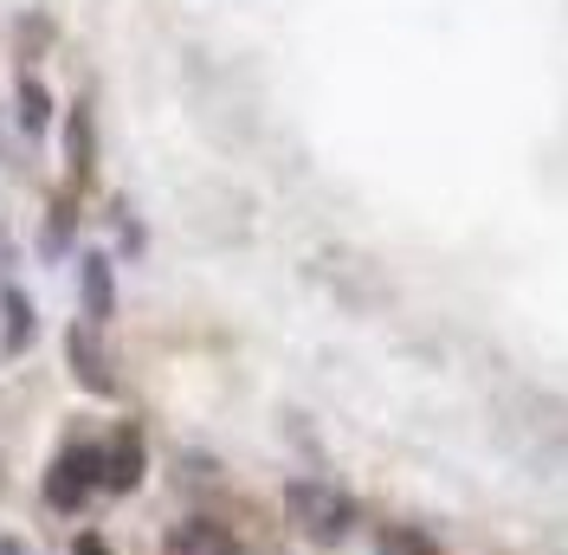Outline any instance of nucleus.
<instances>
[{"mask_svg": "<svg viewBox=\"0 0 568 555\" xmlns=\"http://www.w3.org/2000/svg\"><path fill=\"white\" fill-rule=\"evenodd\" d=\"M0 311H7V349L20 355V349H27V336H33V304H27L20 291H7V297H0Z\"/></svg>", "mask_w": 568, "mask_h": 555, "instance_id": "obj_8", "label": "nucleus"}, {"mask_svg": "<svg viewBox=\"0 0 568 555\" xmlns=\"http://www.w3.org/2000/svg\"><path fill=\"white\" fill-rule=\"evenodd\" d=\"M0 555H27V543H13V536H0Z\"/></svg>", "mask_w": 568, "mask_h": 555, "instance_id": "obj_11", "label": "nucleus"}, {"mask_svg": "<svg viewBox=\"0 0 568 555\" xmlns=\"http://www.w3.org/2000/svg\"><path fill=\"white\" fill-rule=\"evenodd\" d=\"M71 555H110V549L98 543V536H78V543H71Z\"/></svg>", "mask_w": 568, "mask_h": 555, "instance_id": "obj_10", "label": "nucleus"}, {"mask_svg": "<svg viewBox=\"0 0 568 555\" xmlns=\"http://www.w3.org/2000/svg\"><path fill=\"white\" fill-rule=\"evenodd\" d=\"M84 311H91V323H110V311H116L110 259H84Z\"/></svg>", "mask_w": 568, "mask_h": 555, "instance_id": "obj_6", "label": "nucleus"}, {"mask_svg": "<svg viewBox=\"0 0 568 555\" xmlns=\"http://www.w3.org/2000/svg\"><path fill=\"white\" fill-rule=\"evenodd\" d=\"M20 123H27L33 137L52 123V98H45V84H39V78H20Z\"/></svg>", "mask_w": 568, "mask_h": 555, "instance_id": "obj_9", "label": "nucleus"}, {"mask_svg": "<svg viewBox=\"0 0 568 555\" xmlns=\"http://www.w3.org/2000/svg\"><path fill=\"white\" fill-rule=\"evenodd\" d=\"M284 511H291V523L311 543H343L349 523H355V504L336 485H323V478H297V485L284 491Z\"/></svg>", "mask_w": 568, "mask_h": 555, "instance_id": "obj_1", "label": "nucleus"}, {"mask_svg": "<svg viewBox=\"0 0 568 555\" xmlns=\"http://www.w3.org/2000/svg\"><path fill=\"white\" fill-rule=\"evenodd\" d=\"M375 555H433V536L407 529V523H388V529L375 536Z\"/></svg>", "mask_w": 568, "mask_h": 555, "instance_id": "obj_7", "label": "nucleus"}, {"mask_svg": "<svg viewBox=\"0 0 568 555\" xmlns=\"http://www.w3.org/2000/svg\"><path fill=\"white\" fill-rule=\"evenodd\" d=\"M311 278L329 284L349 311H375V304H388V278L375 272V259H362V252H343V245H329L311 259Z\"/></svg>", "mask_w": 568, "mask_h": 555, "instance_id": "obj_2", "label": "nucleus"}, {"mask_svg": "<svg viewBox=\"0 0 568 555\" xmlns=\"http://www.w3.org/2000/svg\"><path fill=\"white\" fill-rule=\"evenodd\" d=\"M104 485H110V491H136V485H142V446L130 440V433H123V440L104 452Z\"/></svg>", "mask_w": 568, "mask_h": 555, "instance_id": "obj_5", "label": "nucleus"}, {"mask_svg": "<svg viewBox=\"0 0 568 555\" xmlns=\"http://www.w3.org/2000/svg\"><path fill=\"white\" fill-rule=\"evenodd\" d=\"M91 485H104V452L98 446H71L59 465H52V478H45V497L59 504V511H78Z\"/></svg>", "mask_w": 568, "mask_h": 555, "instance_id": "obj_3", "label": "nucleus"}, {"mask_svg": "<svg viewBox=\"0 0 568 555\" xmlns=\"http://www.w3.org/2000/svg\"><path fill=\"white\" fill-rule=\"evenodd\" d=\"M65 349H71V375L91 387V394H116V375L104 369V355L91 349V336H84V330H71V343H65Z\"/></svg>", "mask_w": 568, "mask_h": 555, "instance_id": "obj_4", "label": "nucleus"}]
</instances>
